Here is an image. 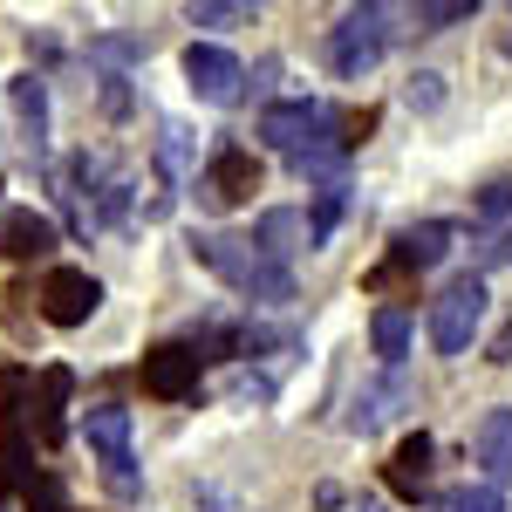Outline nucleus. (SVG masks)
I'll use <instances>...</instances> for the list:
<instances>
[{
  "label": "nucleus",
  "mask_w": 512,
  "mask_h": 512,
  "mask_svg": "<svg viewBox=\"0 0 512 512\" xmlns=\"http://www.w3.org/2000/svg\"><path fill=\"white\" fill-rule=\"evenodd\" d=\"M260 137H267V144H274V151L294 164L301 178L342 185V164H349V144H342V110H328V103H267Z\"/></svg>",
  "instance_id": "f257e3e1"
},
{
  "label": "nucleus",
  "mask_w": 512,
  "mask_h": 512,
  "mask_svg": "<svg viewBox=\"0 0 512 512\" xmlns=\"http://www.w3.org/2000/svg\"><path fill=\"white\" fill-rule=\"evenodd\" d=\"M192 253L226 280L233 294H246V301H267V308H287V301H294V274L274 267L253 239H239V233H198Z\"/></svg>",
  "instance_id": "f03ea898"
},
{
  "label": "nucleus",
  "mask_w": 512,
  "mask_h": 512,
  "mask_svg": "<svg viewBox=\"0 0 512 512\" xmlns=\"http://www.w3.org/2000/svg\"><path fill=\"white\" fill-rule=\"evenodd\" d=\"M390 48V7H349L342 28L328 35V69L342 82H362Z\"/></svg>",
  "instance_id": "7ed1b4c3"
},
{
  "label": "nucleus",
  "mask_w": 512,
  "mask_h": 512,
  "mask_svg": "<svg viewBox=\"0 0 512 512\" xmlns=\"http://www.w3.org/2000/svg\"><path fill=\"white\" fill-rule=\"evenodd\" d=\"M485 321V274H458L444 294L431 301V349L437 355H465Z\"/></svg>",
  "instance_id": "20e7f679"
},
{
  "label": "nucleus",
  "mask_w": 512,
  "mask_h": 512,
  "mask_svg": "<svg viewBox=\"0 0 512 512\" xmlns=\"http://www.w3.org/2000/svg\"><path fill=\"white\" fill-rule=\"evenodd\" d=\"M82 431H89L96 458H103V485H110L117 499H137V465H130V410H123V403H96V410L82 417Z\"/></svg>",
  "instance_id": "39448f33"
},
{
  "label": "nucleus",
  "mask_w": 512,
  "mask_h": 512,
  "mask_svg": "<svg viewBox=\"0 0 512 512\" xmlns=\"http://www.w3.org/2000/svg\"><path fill=\"white\" fill-rule=\"evenodd\" d=\"M185 82H192L198 103H219V110H233L239 96H246V69H239L233 48H219V41H192L185 48Z\"/></svg>",
  "instance_id": "423d86ee"
},
{
  "label": "nucleus",
  "mask_w": 512,
  "mask_h": 512,
  "mask_svg": "<svg viewBox=\"0 0 512 512\" xmlns=\"http://www.w3.org/2000/svg\"><path fill=\"white\" fill-rule=\"evenodd\" d=\"M198 369H205V355L192 342H158V349H144V396H158V403H178V396L198 390Z\"/></svg>",
  "instance_id": "0eeeda50"
},
{
  "label": "nucleus",
  "mask_w": 512,
  "mask_h": 512,
  "mask_svg": "<svg viewBox=\"0 0 512 512\" xmlns=\"http://www.w3.org/2000/svg\"><path fill=\"white\" fill-rule=\"evenodd\" d=\"M96 308H103V287L82 274V267H48V280H41V315L55 321V328H82Z\"/></svg>",
  "instance_id": "6e6552de"
},
{
  "label": "nucleus",
  "mask_w": 512,
  "mask_h": 512,
  "mask_svg": "<svg viewBox=\"0 0 512 512\" xmlns=\"http://www.w3.org/2000/svg\"><path fill=\"white\" fill-rule=\"evenodd\" d=\"M205 192L219 198V205H246V198L260 192V158L246 144H219L212 164H205Z\"/></svg>",
  "instance_id": "1a4fd4ad"
},
{
  "label": "nucleus",
  "mask_w": 512,
  "mask_h": 512,
  "mask_svg": "<svg viewBox=\"0 0 512 512\" xmlns=\"http://www.w3.org/2000/svg\"><path fill=\"white\" fill-rule=\"evenodd\" d=\"M69 390H76V376H69L62 362L35 376V396H28V424H35L41 444H62V431H69Z\"/></svg>",
  "instance_id": "9d476101"
},
{
  "label": "nucleus",
  "mask_w": 512,
  "mask_h": 512,
  "mask_svg": "<svg viewBox=\"0 0 512 512\" xmlns=\"http://www.w3.org/2000/svg\"><path fill=\"white\" fill-rule=\"evenodd\" d=\"M253 246H260L274 267H287V253L315 246V239H308V212H294V205H274V212H260V226H253Z\"/></svg>",
  "instance_id": "9b49d317"
},
{
  "label": "nucleus",
  "mask_w": 512,
  "mask_h": 512,
  "mask_svg": "<svg viewBox=\"0 0 512 512\" xmlns=\"http://www.w3.org/2000/svg\"><path fill=\"white\" fill-rule=\"evenodd\" d=\"M444 253H451V226H444V219L403 226V233H396V246H390V260L403 267V274H424V267H437Z\"/></svg>",
  "instance_id": "f8f14e48"
},
{
  "label": "nucleus",
  "mask_w": 512,
  "mask_h": 512,
  "mask_svg": "<svg viewBox=\"0 0 512 512\" xmlns=\"http://www.w3.org/2000/svg\"><path fill=\"white\" fill-rule=\"evenodd\" d=\"M55 246V219L41 212H0V260H41Z\"/></svg>",
  "instance_id": "ddd939ff"
},
{
  "label": "nucleus",
  "mask_w": 512,
  "mask_h": 512,
  "mask_svg": "<svg viewBox=\"0 0 512 512\" xmlns=\"http://www.w3.org/2000/svg\"><path fill=\"white\" fill-rule=\"evenodd\" d=\"M424 485H431V437L410 431L390 451V492L396 499H424Z\"/></svg>",
  "instance_id": "4468645a"
},
{
  "label": "nucleus",
  "mask_w": 512,
  "mask_h": 512,
  "mask_svg": "<svg viewBox=\"0 0 512 512\" xmlns=\"http://www.w3.org/2000/svg\"><path fill=\"white\" fill-rule=\"evenodd\" d=\"M7 103H14V117H21L28 151H41V137H48V89H41V76H14L7 82Z\"/></svg>",
  "instance_id": "2eb2a0df"
},
{
  "label": "nucleus",
  "mask_w": 512,
  "mask_h": 512,
  "mask_svg": "<svg viewBox=\"0 0 512 512\" xmlns=\"http://www.w3.org/2000/svg\"><path fill=\"white\" fill-rule=\"evenodd\" d=\"M472 451L492 478H512V410H492L485 424L472 431Z\"/></svg>",
  "instance_id": "dca6fc26"
},
{
  "label": "nucleus",
  "mask_w": 512,
  "mask_h": 512,
  "mask_svg": "<svg viewBox=\"0 0 512 512\" xmlns=\"http://www.w3.org/2000/svg\"><path fill=\"white\" fill-rule=\"evenodd\" d=\"M0 485H7V492H35V444L21 431L0 437Z\"/></svg>",
  "instance_id": "f3484780"
},
{
  "label": "nucleus",
  "mask_w": 512,
  "mask_h": 512,
  "mask_svg": "<svg viewBox=\"0 0 512 512\" xmlns=\"http://www.w3.org/2000/svg\"><path fill=\"white\" fill-rule=\"evenodd\" d=\"M369 335H376V355H383L390 369H396V362H403V355H410V315H403V308H383Z\"/></svg>",
  "instance_id": "a211bd4d"
},
{
  "label": "nucleus",
  "mask_w": 512,
  "mask_h": 512,
  "mask_svg": "<svg viewBox=\"0 0 512 512\" xmlns=\"http://www.w3.org/2000/svg\"><path fill=\"white\" fill-rule=\"evenodd\" d=\"M396 403H403V383H396V376L383 383V390H362V403H355V417H349V431H376Z\"/></svg>",
  "instance_id": "6ab92c4d"
},
{
  "label": "nucleus",
  "mask_w": 512,
  "mask_h": 512,
  "mask_svg": "<svg viewBox=\"0 0 512 512\" xmlns=\"http://www.w3.org/2000/svg\"><path fill=\"white\" fill-rule=\"evenodd\" d=\"M342 212H349V185H321V198H315V219H308V239H328L335 226H342Z\"/></svg>",
  "instance_id": "aec40b11"
},
{
  "label": "nucleus",
  "mask_w": 512,
  "mask_h": 512,
  "mask_svg": "<svg viewBox=\"0 0 512 512\" xmlns=\"http://www.w3.org/2000/svg\"><path fill=\"white\" fill-rule=\"evenodd\" d=\"M472 14V0H431V7H417V35H444L451 21H472Z\"/></svg>",
  "instance_id": "412c9836"
},
{
  "label": "nucleus",
  "mask_w": 512,
  "mask_h": 512,
  "mask_svg": "<svg viewBox=\"0 0 512 512\" xmlns=\"http://www.w3.org/2000/svg\"><path fill=\"white\" fill-rule=\"evenodd\" d=\"M444 512H506V492L499 485H458Z\"/></svg>",
  "instance_id": "4be33fe9"
},
{
  "label": "nucleus",
  "mask_w": 512,
  "mask_h": 512,
  "mask_svg": "<svg viewBox=\"0 0 512 512\" xmlns=\"http://www.w3.org/2000/svg\"><path fill=\"white\" fill-rule=\"evenodd\" d=\"M403 103H410V110H437V103H444V76L417 69V76H410V89H403Z\"/></svg>",
  "instance_id": "5701e85b"
},
{
  "label": "nucleus",
  "mask_w": 512,
  "mask_h": 512,
  "mask_svg": "<svg viewBox=\"0 0 512 512\" xmlns=\"http://www.w3.org/2000/svg\"><path fill=\"white\" fill-rule=\"evenodd\" d=\"M233 21H253V7H192V28H233Z\"/></svg>",
  "instance_id": "b1692460"
},
{
  "label": "nucleus",
  "mask_w": 512,
  "mask_h": 512,
  "mask_svg": "<svg viewBox=\"0 0 512 512\" xmlns=\"http://www.w3.org/2000/svg\"><path fill=\"white\" fill-rule=\"evenodd\" d=\"M499 212H512V185H485L478 192V219H499Z\"/></svg>",
  "instance_id": "393cba45"
},
{
  "label": "nucleus",
  "mask_w": 512,
  "mask_h": 512,
  "mask_svg": "<svg viewBox=\"0 0 512 512\" xmlns=\"http://www.w3.org/2000/svg\"><path fill=\"white\" fill-rule=\"evenodd\" d=\"M499 260H512V233H499L485 253H478V267H499Z\"/></svg>",
  "instance_id": "a878e982"
},
{
  "label": "nucleus",
  "mask_w": 512,
  "mask_h": 512,
  "mask_svg": "<svg viewBox=\"0 0 512 512\" xmlns=\"http://www.w3.org/2000/svg\"><path fill=\"white\" fill-rule=\"evenodd\" d=\"M485 362H512V321L492 335V355H485Z\"/></svg>",
  "instance_id": "bb28decb"
},
{
  "label": "nucleus",
  "mask_w": 512,
  "mask_h": 512,
  "mask_svg": "<svg viewBox=\"0 0 512 512\" xmlns=\"http://www.w3.org/2000/svg\"><path fill=\"white\" fill-rule=\"evenodd\" d=\"M499 48H506V55H512V28H506V35H499Z\"/></svg>",
  "instance_id": "cd10ccee"
}]
</instances>
